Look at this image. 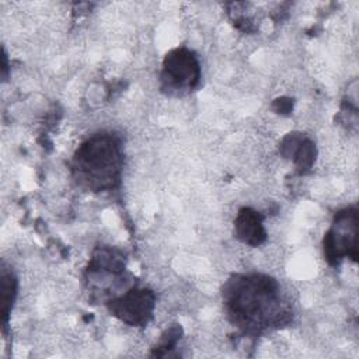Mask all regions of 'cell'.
I'll return each instance as SVG.
<instances>
[{"label": "cell", "instance_id": "2", "mask_svg": "<svg viewBox=\"0 0 359 359\" xmlns=\"http://www.w3.org/2000/svg\"><path fill=\"white\" fill-rule=\"evenodd\" d=\"M122 167V139L112 132H98L87 137L70 161L73 180L91 192L115 189L121 184Z\"/></svg>", "mask_w": 359, "mask_h": 359}, {"label": "cell", "instance_id": "5", "mask_svg": "<svg viewBox=\"0 0 359 359\" xmlns=\"http://www.w3.org/2000/svg\"><path fill=\"white\" fill-rule=\"evenodd\" d=\"M108 311L130 327H144L153 317L156 294L146 287L132 286L122 294L107 300Z\"/></svg>", "mask_w": 359, "mask_h": 359}, {"label": "cell", "instance_id": "3", "mask_svg": "<svg viewBox=\"0 0 359 359\" xmlns=\"http://www.w3.org/2000/svg\"><path fill=\"white\" fill-rule=\"evenodd\" d=\"M201 81V63L194 50L174 48L163 59L160 88L168 95H185Z\"/></svg>", "mask_w": 359, "mask_h": 359}, {"label": "cell", "instance_id": "6", "mask_svg": "<svg viewBox=\"0 0 359 359\" xmlns=\"http://www.w3.org/2000/svg\"><path fill=\"white\" fill-rule=\"evenodd\" d=\"M126 259L122 251L115 247H97L87 266V282L94 286L102 280V287L107 285L114 289L115 282L125 280Z\"/></svg>", "mask_w": 359, "mask_h": 359}, {"label": "cell", "instance_id": "8", "mask_svg": "<svg viewBox=\"0 0 359 359\" xmlns=\"http://www.w3.org/2000/svg\"><path fill=\"white\" fill-rule=\"evenodd\" d=\"M280 154L290 158L300 172L311 168L316 160V146L303 133H289L280 142Z\"/></svg>", "mask_w": 359, "mask_h": 359}, {"label": "cell", "instance_id": "1", "mask_svg": "<svg viewBox=\"0 0 359 359\" xmlns=\"http://www.w3.org/2000/svg\"><path fill=\"white\" fill-rule=\"evenodd\" d=\"M222 297L230 323L245 334L282 328L293 317L279 282L264 273L231 275Z\"/></svg>", "mask_w": 359, "mask_h": 359}, {"label": "cell", "instance_id": "11", "mask_svg": "<svg viewBox=\"0 0 359 359\" xmlns=\"http://www.w3.org/2000/svg\"><path fill=\"white\" fill-rule=\"evenodd\" d=\"M278 107H276V111L279 112V114H286V112H289L290 109H292V101L289 100V98H280V100H276V102H275Z\"/></svg>", "mask_w": 359, "mask_h": 359}, {"label": "cell", "instance_id": "7", "mask_svg": "<svg viewBox=\"0 0 359 359\" xmlns=\"http://www.w3.org/2000/svg\"><path fill=\"white\" fill-rule=\"evenodd\" d=\"M234 234L247 245H261L266 240L264 216L252 208H241L234 220Z\"/></svg>", "mask_w": 359, "mask_h": 359}, {"label": "cell", "instance_id": "4", "mask_svg": "<svg viewBox=\"0 0 359 359\" xmlns=\"http://www.w3.org/2000/svg\"><path fill=\"white\" fill-rule=\"evenodd\" d=\"M324 257L337 266L342 259H358V209L349 206L339 210L323 240Z\"/></svg>", "mask_w": 359, "mask_h": 359}, {"label": "cell", "instance_id": "12", "mask_svg": "<svg viewBox=\"0 0 359 359\" xmlns=\"http://www.w3.org/2000/svg\"><path fill=\"white\" fill-rule=\"evenodd\" d=\"M6 76H7V57H6V53L3 52V80H6Z\"/></svg>", "mask_w": 359, "mask_h": 359}, {"label": "cell", "instance_id": "10", "mask_svg": "<svg viewBox=\"0 0 359 359\" xmlns=\"http://www.w3.org/2000/svg\"><path fill=\"white\" fill-rule=\"evenodd\" d=\"M181 334H182V328L178 324H174L170 328H167L163 332V335L160 338V342L157 344V346L154 348L151 355H154V356H167V355H170V351L174 349L177 342L180 341Z\"/></svg>", "mask_w": 359, "mask_h": 359}, {"label": "cell", "instance_id": "9", "mask_svg": "<svg viewBox=\"0 0 359 359\" xmlns=\"http://www.w3.org/2000/svg\"><path fill=\"white\" fill-rule=\"evenodd\" d=\"M17 294V278L11 269H7L6 265H1V314H3V327H7L8 317Z\"/></svg>", "mask_w": 359, "mask_h": 359}]
</instances>
